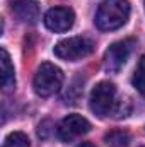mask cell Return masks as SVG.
<instances>
[{
	"label": "cell",
	"mask_w": 145,
	"mask_h": 147,
	"mask_svg": "<svg viewBox=\"0 0 145 147\" xmlns=\"http://www.w3.org/2000/svg\"><path fill=\"white\" fill-rule=\"evenodd\" d=\"M3 147H31L29 144V139L26 134L22 132H12L7 135L5 142H3Z\"/></svg>",
	"instance_id": "11"
},
{
	"label": "cell",
	"mask_w": 145,
	"mask_h": 147,
	"mask_svg": "<svg viewBox=\"0 0 145 147\" xmlns=\"http://www.w3.org/2000/svg\"><path fill=\"white\" fill-rule=\"evenodd\" d=\"M91 130V123L80 116V115H68L65 116L60 123H58V137L63 142H72L75 139H79L80 135L87 134Z\"/></svg>",
	"instance_id": "6"
},
{
	"label": "cell",
	"mask_w": 145,
	"mask_h": 147,
	"mask_svg": "<svg viewBox=\"0 0 145 147\" xmlns=\"http://www.w3.org/2000/svg\"><path fill=\"white\" fill-rule=\"evenodd\" d=\"M0 65H2V86L5 89H12L15 84V75H14V67L10 63L9 53L2 48L0 51Z\"/></svg>",
	"instance_id": "9"
},
{
	"label": "cell",
	"mask_w": 145,
	"mask_h": 147,
	"mask_svg": "<svg viewBox=\"0 0 145 147\" xmlns=\"http://www.w3.org/2000/svg\"><path fill=\"white\" fill-rule=\"evenodd\" d=\"M106 144L108 147H128L130 144V135L123 130H113L106 134Z\"/></svg>",
	"instance_id": "10"
},
{
	"label": "cell",
	"mask_w": 145,
	"mask_h": 147,
	"mask_svg": "<svg viewBox=\"0 0 145 147\" xmlns=\"http://www.w3.org/2000/svg\"><path fill=\"white\" fill-rule=\"evenodd\" d=\"M10 9L14 16L22 22L34 24L39 19V5L36 0H14Z\"/></svg>",
	"instance_id": "8"
},
{
	"label": "cell",
	"mask_w": 145,
	"mask_h": 147,
	"mask_svg": "<svg viewBox=\"0 0 145 147\" xmlns=\"http://www.w3.org/2000/svg\"><path fill=\"white\" fill-rule=\"evenodd\" d=\"M44 26L53 33H65L75 22V14L68 7H53L44 14Z\"/></svg>",
	"instance_id": "7"
},
{
	"label": "cell",
	"mask_w": 145,
	"mask_h": 147,
	"mask_svg": "<svg viewBox=\"0 0 145 147\" xmlns=\"http://www.w3.org/2000/svg\"><path fill=\"white\" fill-rule=\"evenodd\" d=\"M130 17V3L126 0H106L96 12V26L101 31H114Z\"/></svg>",
	"instance_id": "1"
},
{
	"label": "cell",
	"mask_w": 145,
	"mask_h": 147,
	"mask_svg": "<svg viewBox=\"0 0 145 147\" xmlns=\"http://www.w3.org/2000/svg\"><path fill=\"white\" fill-rule=\"evenodd\" d=\"M62 84H63V72L56 65L44 62L38 67L36 74H34V80H33V86H34L38 96L50 98L62 89Z\"/></svg>",
	"instance_id": "2"
},
{
	"label": "cell",
	"mask_w": 145,
	"mask_h": 147,
	"mask_svg": "<svg viewBox=\"0 0 145 147\" xmlns=\"http://www.w3.org/2000/svg\"><path fill=\"white\" fill-rule=\"evenodd\" d=\"M133 46H135L133 38L113 43L104 53V69L109 70V72H118L126 63L130 53L133 51Z\"/></svg>",
	"instance_id": "5"
},
{
	"label": "cell",
	"mask_w": 145,
	"mask_h": 147,
	"mask_svg": "<svg viewBox=\"0 0 145 147\" xmlns=\"http://www.w3.org/2000/svg\"><path fill=\"white\" fill-rule=\"evenodd\" d=\"M94 41L87 36H73L60 41L55 46V55L65 62H77L80 58L89 57L94 51Z\"/></svg>",
	"instance_id": "4"
},
{
	"label": "cell",
	"mask_w": 145,
	"mask_h": 147,
	"mask_svg": "<svg viewBox=\"0 0 145 147\" xmlns=\"http://www.w3.org/2000/svg\"><path fill=\"white\" fill-rule=\"evenodd\" d=\"M138 75H142V77H145V55L140 58V63H138V69H137V72Z\"/></svg>",
	"instance_id": "13"
},
{
	"label": "cell",
	"mask_w": 145,
	"mask_h": 147,
	"mask_svg": "<svg viewBox=\"0 0 145 147\" xmlns=\"http://www.w3.org/2000/svg\"><path fill=\"white\" fill-rule=\"evenodd\" d=\"M133 86L137 87V91L145 98V77L138 75V74H135V75H133Z\"/></svg>",
	"instance_id": "12"
},
{
	"label": "cell",
	"mask_w": 145,
	"mask_h": 147,
	"mask_svg": "<svg viewBox=\"0 0 145 147\" xmlns=\"http://www.w3.org/2000/svg\"><path fill=\"white\" fill-rule=\"evenodd\" d=\"M77 147H96V146H92L91 142H82V144H79Z\"/></svg>",
	"instance_id": "14"
},
{
	"label": "cell",
	"mask_w": 145,
	"mask_h": 147,
	"mask_svg": "<svg viewBox=\"0 0 145 147\" xmlns=\"http://www.w3.org/2000/svg\"><path fill=\"white\" fill-rule=\"evenodd\" d=\"M116 86L113 82H99L92 92H91V99H89V106L94 115H97L99 118H104L114 113L116 108Z\"/></svg>",
	"instance_id": "3"
}]
</instances>
